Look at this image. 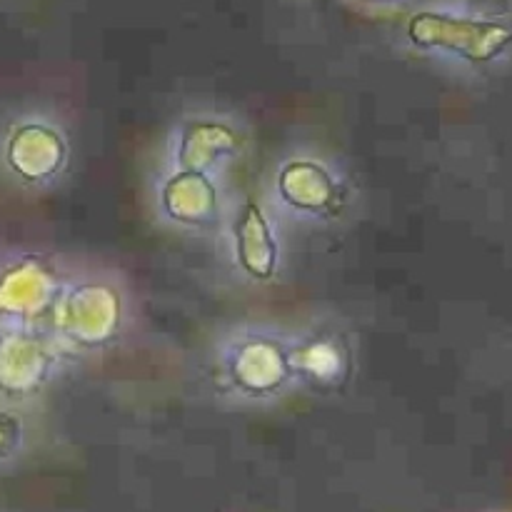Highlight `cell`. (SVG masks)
<instances>
[{"label":"cell","instance_id":"2","mask_svg":"<svg viewBox=\"0 0 512 512\" xmlns=\"http://www.w3.org/2000/svg\"><path fill=\"white\" fill-rule=\"evenodd\" d=\"M23 443V420L8 405H0V460L10 458Z\"/></svg>","mask_w":512,"mask_h":512},{"label":"cell","instance_id":"1","mask_svg":"<svg viewBox=\"0 0 512 512\" xmlns=\"http://www.w3.org/2000/svg\"><path fill=\"white\" fill-rule=\"evenodd\" d=\"M295 378L313 380L318 385H335L343 380V373L350 368V353L343 338L338 335H318L305 343L290 345Z\"/></svg>","mask_w":512,"mask_h":512}]
</instances>
